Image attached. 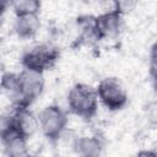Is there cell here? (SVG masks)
<instances>
[{
  "instance_id": "cell-10",
  "label": "cell",
  "mask_w": 157,
  "mask_h": 157,
  "mask_svg": "<svg viewBox=\"0 0 157 157\" xmlns=\"http://www.w3.org/2000/svg\"><path fill=\"white\" fill-rule=\"evenodd\" d=\"M94 17L96 16H92V15H82L76 20V23L80 29L78 39L83 44H94L101 42V38L97 32Z\"/></svg>"
},
{
  "instance_id": "cell-5",
  "label": "cell",
  "mask_w": 157,
  "mask_h": 157,
  "mask_svg": "<svg viewBox=\"0 0 157 157\" xmlns=\"http://www.w3.org/2000/svg\"><path fill=\"white\" fill-rule=\"evenodd\" d=\"M96 91L99 102L110 112L121 110L128 103V92L118 77L108 76L102 78Z\"/></svg>"
},
{
  "instance_id": "cell-2",
  "label": "cell",
  "mask_w": 157,
  "mask_h": 157,
  "mask_svg": "<svg viewBox=\"0 0 157 157\" xmlns=\"http://www.w3.org/2000/svg\"><path fill=\"white\" fill-rule=\"evenodd\" d=\"M45 86L44 74L22 69L18 72L16 94L11 101L12 105L31 107L43 93Z\"/></svg>"
},
{
  "instance_id": "cell-1",
  "label": "cell",
  "mask_w": 157,
  "mask_h": 157,
  "mask_svg": "<svg viewBox=\"0 0 157 157\" xmlns=\"http://www.w3.org/2000/svg\"><path fill=\"white\" fill-rule=\"evenodd\" d=\"M98 102L96 88L83 82L75 83L67 93L69 110L85 120H90L97 114Z\"/></svg>"
},
{
  "instance_id": "cell-14",
  "label": "cell",
  "mask_w": 157,
  "mask_h": 157,
  "mask_svg": "<svg viewBox=\"0 0 157 157\" xmlns=\"http://www.w3.org/2000/svg\"><path fill=\"white\" fill-rule=\"evenodd\" d=\"M112 1L114 5V9L125 16L131 13L136 9L140 0H112Z\"/></svg>"
},
{
  "instance_id": "cell-6",
  "label": "cell",
  "mask_w": 157,
  "mask_h": 157,
  "mask_svg": "<svg viewBox=\"0 0 157 157\" xmlns=\"http://www.w3.org/2000/svg\"><path fill=\"white\" fill-rule=\"evenodd\" d=\"M94 21L98 36L101 40H103L107 38H114L121 32L124 25V15L113 9L96 16Z\"/></svg>"
},
{
  "instance_id": "cell-8",
  "label": "cell",
  "mask_w": 157,
  "mask_h": 157,
  "mask_svg": "<svg viewBox=\"0 0 157 157\" xmlns=\"http://www.w3.org/2000/svg\"><path fill=\"white\" fill-rule=\"evenodd\" d=\"M75 153L82 157H97L102 155L104 148L103 139L98 135H85L75 139L72 144Z\"/></svg>"
},
{
  "instance_id": "cell-4",
  "label": "cell",
  "mask_w": 157,
  "mask_h": 157,
  "mask_svg": "<svg viewBox=\"0 0 157 157\" xmlns=\"http://www.w3.org/2000/svg\"><path fill=\"white\" fill-rule=\"evenodd\" d=\"M38 124L43 136L50 144L55 145L66 131L69 118L61 107L58 104H49L38 114Z\"/></svg>"
},
{
  "instance_id": "cell-9",
  "label": "cell",
  "mask_w": 157,
  "mask_h": 157,
  "mask_svg": "<svg viewBox=\"0 0 157 157\" xmlns=\"http://www.w3.org/2000/svg\"><path fill=\"white\" fill-rule=\"evenodd\" d=\"M40 28L39 15L15 16L13 32L21 39H32L37 36Z\"/></svg>"
},
{
  "instance_id": "cell-7",
  "label": "cell",
  "mask_w": 157,
  "mask_h": 157,
  "mask_svg": "<svg viewBox=\"0 0 157 157\" xmlns=\"http://www.w3.org/2000/svg\"><path fill=\"white\" fill-rule=\"evenodd\" d=\"M0 137L6 156L22 157L28 155V137L11 130H1Z\"/></svg>"
},
{
  "instance_id": "cell-13",
  "label": "cell",
  "mask_w": 157,
  "mask_h": 157,
  "mask_svg": "<svg viewBox=\"0 0 157 157\" xmlns=\"http://www.w3.org/2000/svg\"><path fill=\"white\" fill-rule=\"evenodd\" d=\"M148 75L155 90H157V42L152 44L148 55Z\"/></svg>"
},
{
  "instance_id": "cell-3",
  "label": "cell",
  "mask_w": 157,
  "mask_h": 157,
  "mask_svg": "<svg viewBox=\"0 0 157 157\" xmlns=\"http://www.w3.org/2000/svg\"><path fill=\"white\" fill-rule=\"evenodd\" d=\"M60 59V50L50 43H39L23 52L21 65L23 69L42 72L52 70Z\"/></svg>"
},
{
  "instance_id": "cell-12",
  "label": "cell",
  "mask_w": 157,
  "mask_h": 157,
  "mask_svg": "<svg viewBox=\"0 0 157 157\" xmlns=\"http://www.w3.org/2000/svg\"><path fill=\"white\" fill-rule=\"evenodd\" d=\"M18 82V72H4L1 77V88L7 94V97L12 101L16 94Z\"/></svg>"
},
{
  "instance_id": "cell-15",
  "label": "cell",
  "mask_w": 157,
  "mask_h": 157,
  "mask_svg": "<svg viewBox=\"0 0 157 157\" xmlns=\"http://www.w3.org/2000/svg\"><path fill=\"white\" fill-rule=\"evenodd\" d=\"M0 2H1V11L5 12L9 7H12L15 0H0Z\"/></svg>"
},
{
  "instance_id": "cell-11",
  "label": "cell",
  "mask_w": 157,
  "mask_h": 157,
  "mask_svg": "<svg viewBox=\"0 0 157 157\" xmlns=\"http://www.w3.org/2000/svg\"><path fill=\"white\" fill-rule=\"evenodd\" d=\"M11 9L15 16L39 15L42 9V0H15Z\"/></svg>"
}]
</instances>
